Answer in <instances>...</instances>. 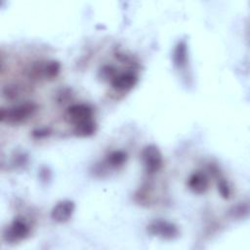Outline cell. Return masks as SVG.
<instances>
[{"label": "cell", "mask_w": 250, "mask_h": 250, "mask_svg": "<svg viewBox=\"0 0 250 250\" xmlns=\"http://www.w3.org/2000/svg\"><path fill=\"white\" fill-rule=\"evenodd\" d=\"M61 71V63L58 61H37L27 69V76L32 80H52Z\"/></svg>", "instance_id": "2"}, {"label": "cell", "mask_w": 250, "mask_h": 250, "mask_svg": "<svg viewBox=\"0 0 250 250\" xmlns=\"http://www.w3.org/2000/svg\"><path fill=\"white\" fill-rule=\"evenodd\" d=\"M146 229L150 235L159 237L164 240L176 239L180 234L179 229L175 224L160 219L152 221L147 226Z\"/></svg>", "instance_id": "5"}, {"label": "cell", "mask_w": 250, "mask_h": 250, "mask_svg": "<svg viewBox=\"0 0 250 250\" xmlns=\"http://www.w3.org/2000/svg\"><path fill=\"white\" fill-rule=\"evenodd\" d=\"M209 178L202 171L192 173L188 180V187L194 194H204L209 188Z\"/></svg>", "instance_id": "9"}, {"label": "cell", "mask_w": 250, "mask_h": 250, "mask_svg": "<svg viewBox=\"0 0 250 250\" xmlns=\"http://www.w3.org/2000/svg\"><path fill=\"white\" fill-rule=\"evenodd\" d=\"M217 188H218V191H219L220 195L223 198H225V199H229V198L230 188H229L227 180H225L222 177H219L218 183H217Z\"/></svg>", "instance_id": "14"}, {"label": "cell", "mask_w": 250, "mask_h": 250, "mask_svg": "<svg viewBox=\"0 0 250 250\" xmlns=\"http://www.w3.org/2000/svg\"><path fill=\"white\" fill-rule=\"evenodd\" d=\"M141 159L146 174L153 175L163 166V157L159 148L154 145L146 146L141 152Z\"/></svg>", "instance_id": "3"}, {"label": "cell", "mask_w": 250, "mask_h": 250, "mask_svg": "<svg viewBox=\"0 0 250 250\" xmlns=\"http://www.w3.org/2000/svg\"><path fill=\"white\" fill-rule=\"evenodd\" d=\"M50 134V131L49 129L47 128H40V129H37L35 131H33V137L35 138H43V137H46Z\"/></svg>", "instance_id": "16"}, {"label": "cell", "mask_w": 250, "mask_h": 250, "mask_svg": "<svg viewBox=\"0 0 250 250\" xmlns=\"http://www.w3.org/2000/svg\"><path fill=\"white\" fill-rule=\"evenodd\" d=\"M30 228L22 219H15L3 230V238L10 243L24 240L29 236Z\"/></svg>", "instance_id": "6"}, {"label": "cell", "mask_w": 250, "mask_h": 250, "mask_svg": "<svg viewBox=\"0 0 250 250\" xmlns=\"http://www.w3.org/2000/svg\"><path fill=\"white\" fill-rule=\"evenodd\" d=\"M138 83V76L132 71L117 73L111 80V86L116 91L127 92L133 89Z\"/></svg>", "instance_id": "8"}, {"label": "cell", "mask_w": 250, "mask_h": 250, "mask_svg": "<svg viewBox=\"0 0 250 250\" xmlns=\"http://www.w3.org/2000/svg\"><path fill=\"white\" fill-rule=\"evenodd\" d=\"M75 203L72 200L64 199L59 201L51 210V218L57 223H65L73 215Z\"/></svg>", "instance_id": "7"}, {"label": "cell", "mask_w": 250, "mask_h": 250, "mask_svg": "<svg viewBox=\"0 0 250 250\" xmlns=\"http://www.w3.org/2000/svg\"><path fill=\"white\" fill-rule=\"evenodd\" d=\"M96 129H97V125L95 121L92 120V121H88V122L74 126L73 133L75 136L81 137V138L90 137L96 132Z\"/></svg>", "instance_id": "12"}, {"label": "cell", "mask_w": 250, "mask_h": 250, "mask_svg": "<svg viewBox=\"0 0 250 250\" xmlns=\"http://www.w3.org/2000/svg\"><path fill=\"white\" fill-rule=\"evenodd\" d=\"M38 105L33 102H24L11 107L1 108L0 121L9 125H19L28 120L37 110Z\"/></svg>", "instance_id": "1"}, {"label": "cell", "mask_w": 250, "mask_h": 250, "mask_svg": "<svg viewBox=\"0 0 250 250\" xmlns=\"http://www.w3.org/2000/svg\"><path fill=\"white\" fill-rule=\"evenodd\" d=\"M188 61V49L186 41L182 40L177 43L173 51V62L176 67L182 69L186 67Z\"/></svg>", "instance_id": "10"}, {"label": "cell", "mask_w": 250, "mask_h": 250, "mask_svg": "<svg viewBox=\"0 0 250 250\" xmlns=\"http://www.w3.org/2000/svg\"><path fill=\"white\" fill-rule=\"evenodd\" d=\"M2 96L7 101H17L22 96V90L19 85H7L2 90Z\"/></svg>", "instance_id": "13"}, {"label": "cell", "mask_w": 250, "mask_h": 250, "mask_svg": "<svg viewBox=\"0 0 250 250\" xmlns=\"http://www.w3.org/2000/svg\"><path fill=\"white\" fill-rule=\"evenodd\" d=\"M116 74V70L112 65L105 64L100 69V77H102L103 80H110L111 82Z\"/></svg>", "instance_id": "15"}, {"label": "cell", "mask_w": 250, "mask_h": 250, "mask_svg": "<svg viewBox=\"0 0 250 250\" xmlns=\"http://www.w3.org/2000/svg\"><path fill=\"white\" fill-rule=\"evenodd\" d=\"M127 160V153L123 150H114L111 151L105 159V163L114 169L122 167Z\"/></svg>", "instance_id": "11"}, {"label": "cell", "mask_w": 250, "mask_h": 250, "mask_svg": "<svg viewBox=\"0 0 250 250\" xmlns=\"http://www.w3.org/2000/svg\"><path fill=\"white\" fill-rule=\"evenodd\" d=\"M94 116L93 108L87 104H74L69 105L64 112V119L73 126L92 121Z\"/></svg>", "instance_id": "4"}]
</instances>
